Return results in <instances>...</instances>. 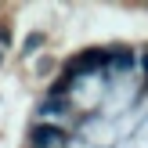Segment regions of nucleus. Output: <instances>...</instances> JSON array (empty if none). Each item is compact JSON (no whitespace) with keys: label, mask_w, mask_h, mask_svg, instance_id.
<instances>
[{"label":"nucleus","mask_w":148,"mask_h":148,"mask_svg":"<svg viewBox=\"0 0 148 148\" xmlns=\"http://www.w3.org/2000/svg\"><path fill=\"white\" fill-rule=\"evenodd\" d=\"M105 62H112V51H83L69 72H72V76H76V72H90V69H101Z\"/></svg>","instance_id":"obj_1"},{"label":"nucleus","mask_w":148,"mask_h":148,"mask_svg":"<svg viewBox=\"0 0 148 148\" xmlns=\"http://www.w3.org/2000/svg\"><path fill=\"white\" fill-rule=\"evenodd\" d=\"M62 130H54V127H36L33 130V145L36 148H54V145H62Z\"/></svg>","instance_id":"obj_2"},{"label":"nucleus","mask_w":148,"mask_h":148,"mask_svg":"<svg viewBox=\"0 0 148 148\" xmlns=\"http://www.w3.org/2000/svg\"><path fill=\"white\" fill-rule=\"evenodd\" d=\"M112 65L116 69H130V65H134V54H130V51H112Z\"/></svg>","instance_id":"obj_3"},{"label":"nucleus","mask_w":148,"mask_h":148,"mask_svg":"<svg viewBox=\"0 0 148 148\" xmlns=\"http://www.w3.org/2000/svg\"><path fill=\"white\" fill-rule=\"evenodd\" d=\"M40 43H43V36H40V33H33V36L25 40V51H22V54H33V51L40 47Z\"/></svg>","instance_id":"obj_4"}]
</instances>
